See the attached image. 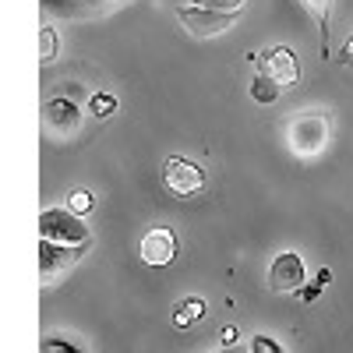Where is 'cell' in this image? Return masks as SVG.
I'll return each instance as SVG.
<instances>
[{
    "label": "cell",
    "mask_w": 353,
    "mask_h": 353,
    "mask_svg": "<svg viewBox=\"0 0 353 353\" xmlns=\"http://www.w3.org/2000/svg\"><path fill=\"white\" fill-rule=\"evenodd\" d=\"M85 113H88V103H81V92L74 88V81H68L64 92H57L43 103V131L57 141H68L81 131Z\"/></svg>",
    "instance_id": "cell-1"
},
{
    "label": "cell",
    "mask_w": 353,
    "mask_h": 353,
    "mask_svg": "<svg viewBox=\"0 0 353 353\" xmlns=\"http://www.w3.org/2000/svg\"><path fill=\"white\" fill-rule=\"evenodd\" d=\"M329 145V117L321 110H301L286 124V149L297 159H314Z\"/></svg>",
    "instance_id": "cell-2"
},
{
    "label": "cell",
    "mask_w": 353,
    "mask_h": 353,
    "mask_svg": "<svg viewBox=\"0 0 353 353\" xmlns=\"http://www.w3.org/2000/svg\"><path fill=\"white\" fill-rule=\"evenodd\" d=\"M39 237L57 241V244H92L85 216H74L71 209H43L39 212Z\"/></svg>",
    "instance_id": "cell-3"
},
{
    "label": "cell",
    "mask_w": 353,
    "mask_h": 353,
    "mask_svg": "<svg viewBox=\"0 0 353 353\" xmlns=\"http://www.w3.org/2000/svg\"><path fill=\"white\" fill-rule=\"evenodd\" d=\"M43 14L57 18V21H92V18H106L113 11H121L128 0H39Z\"/></svg>",
    "instance_id": "cell-4"
},
{
    "label": "cell",
    "mask_w": 353,
    "mask_h": 353,
    "mask_svg": "<svg viewBox=\"0 0 353 353\" xmlns=\"http://www.w3.org/2000/svg\"><path fill=\"white\" fill-rule=\"evenodd\" d=\"M176 18L188 28V36L194 39H212V36H223L237 25L241 14H226V11H212V8H198V4H184L176 8Z\"/></svg>",
    "instance_id": "cell-5"
},
{
    "label": "cell",
    "mask_w": 353,
    "mask_h": 353,
    "mask_svg": "<svg viewBox=\"0 0 353 353\" xmlns=\"http://www.w3.org/2000/svg\"><path fill=\"white\" fill-rule=\"evenodd\" d=\"M88 248L92 244H57V241L39 237V279H43V286H50V279L74 269V265L85 258Z\"/></svg>",
    "instance_id": "cell-6"
},
{
    "label": "cell",
    "mask_w": 353,
    "mask_h": 353,
    "mask_svg": "<svg viewBox=\"0 0 353 353\" xmlns=\"http://www.w3.org/2000/svg\"><path fill=\"white\" fill-rule=\"evenodd\" d=\"M163 184L176 198H191L205 188V170L198 163H191L188 156H166L163 159Z\"/></svg>",
    "instance_id": "cell-7"
},
{
    "label": "cell",
    "mask_w": 353,
    "mask_h": 353,
    "mask_svg": "<svg viewBox=\"0 0 353 353\" xmlns=\"http://www.w3.org/2000/svg\"><path fill=\"white\" fill-rule=\"evenodd\" d=\"M251 64H254V71H265L269 78H276L283 88H293L301 81V64L290 46H269L261 53H251Z\"/></svg>",
    "instance_id": "cell-8"
},
{
    "label": "cell",
    "mask_w": 353,
    "mask_h": 353,
    "mask_svg": "<svg viewBox=\"0 0 353 353\" xmlns=\"http://www.w3.org/2000/svg\"><path fill=\"white\" fill-rule=\"evenodd\" d=\"M307 286V269L297 251H279L269 265V290L272 293H301Z\"/></svg>",
    "instance_id": "cell-9"
},
{
    "label": "cell",
    "mask_w": 353,
    "mask_h": 353,
    "mask_svg": "<svg viewBox=\"0 0 353 353\" xmlns=\"http://www.w3.org/2000/svg\"><path fill=\"white\" fill-rule=\"evenodd\" d=\"M176 248H181V244H176V233H173L170 226H152V230L141 237L138 254H141L145 265H152V269H163V265H173Z\"/></svg>",
    "instance_id": "cell-10"
},
{
    "label": "cell",
    "mask_w": 353,
    "mask_h": 353,
    "mask_svg": "<svg viewBox=\"0 0 353 353\" xmlns=\"http://www.w3.org/2000/svg\"><path fill=\"white\" fill-rule=\"evenodd\" d=\"M248 92H251V99L254 103H261V106H272L283 92H286V88L276 81V78H269V74H265V71H254V78H251V88H248Z\"/></svg>",
    "instance_id": "cell-11"
},
{
    "label": "cell",
    "mask_w": 353,
    "mask_h": 353,
    "mask_svg": "<svg viewBox=\"0 0 353 353\" xmlns=\"http://www.w3.org/2000/svg\"><path fill=\"white\" fill-rule=\"evenodd\" d=\"M304 11L318 21V36H321V57H329V14H332V0H301Z\"/></svg>",
    "instance_id": "cell-12"
},
{
    "label": "cell",
    "mask_w": 353,
    "mask_h": 353,
    "mask_svg": "<svg viewBox=\"0 0 353 353\" xmlns=\"http://www.w3.org/2000/svg\"><path fill=\"white\" fill-rule=\"evenodd\" d=\"M201 318H205V301H201V297H188V301L176 304L173 325H176V329H188V325H194V321H201Z\"/></svg>",
    "instance_id": "cell-13"
},
{
    "label": "cell",
    "mask_w": 353,
    "mask_h": 353,
    "mask_svg": "<svg viewBox=\"0 0 353 353\" xmlns=\"http://www.w3.org/2000/svg\"><path fill=\"white\" fill-rule=\"evenodd\" d=\"M61 53V36H57L53 25H43L39 28V64H53V57Z\"/></svg>",
    "instance_id": "cell-14"
},
{
    "label": "cell",
    "mask_w": 353,
    "mask_h": 353,
    "mask_svg": "<svg viewBox=\"0 0 353 353\" xmlns=\"http://www.w3.org/2000/svg\"><path fill=\"white\" fill-rule=\"evenodd\" d=\"M117 106H121V103H117V96H113V92H103V88L88 96V113H92L96 121H106V117H113Z\"/></svg>",
    "instance_id": "cell-15"
},
{
    "label": "cell",
    "mask_w": 353,
    "mask_h": 353,
    "mask_svg": "<svg viewBox=\"0 0 353 353\" xmlns=\"http://www.w3.org/2000/svg\"><path fill=\"white\" fill-rule=\"evenodd\" d=\"M39 353H85L74 339H68V336H57V332H46L43 336V343H39Z\"/></svg>",
    "instance_id": "cell-16"
},
{
    "label": "cell",
    "mask_w": 353,
    "mask_h": 353,
    "mask_svg": "<svg viewBox=\"0 0 353 353\" xmlns=\"http://www.w3.org/2000/svg\"><path fill=\"white\" fill-rule=\"evenodd\" d=\"M92 205H96V198H92V191H85V188H74L68 194V209L74 216H88V212H92Z\"/></svg>",
    "instance_id": "cell-17"
},
{
    "label": "cell",
    "mask_w": 353,
    "mask_h": 353,
    "mask_svg": "<svg viewBox=\"0 0 353 353\" xmlns=\"http://www.w3.org/2000/svg\"><path fill=\"white\" fill-rule=\"evenodd\" d=\"M329 279H332V272L329 269H318V276H314V283H307L301 293H297V297L304 301V304H314L318 297H321V290H325L329 286Z\"/></svg>",
    "instance_id": "cell-18"
},
{
    "label": "cell",
    "mask_w": 353,
    "mask_h": 353,
    "mask_svg": "<svg viewBox=\"0 0 353 353\" xmlns=\"http://www.w3.org/2000/svg\"><path fill=\"white\" fill-rule=\"evenodd\" d=\"M198 8H212V11H226V14H241L248 8V0H191Z\"/></svg>",
    "instance_id": "cell-19"
},
{
    "label": "cell",
    "mask_w": 353,
    "mask_h": 353,
    "mask_svg": "<svg viewBox=\"0 0 353 353\" xmlns=\"http://www.w3.org/2000/svg\"><path fill=\"white\" fill-rule=\"evenodd\" d=\"M251 353H286L272 336H265V332H258L254 339H251Z\"/></svg>",
    "instance_id": "cell-20"
},
{
    "label": "cell",
    "mask_w": 353,
    "mask_h": 353,
    "mask_svg": "<svg viewBox=\"0 0 353 353\" xmlns=\"http://www.w3.org/2000/svg\"><path fill=\"white\" fill-rule=\"evenodd\" d=\"M219 343L223 346H237V325H223L219 329Z\"/></svg>",
    "instance_id": "cell-21"
},
{
    "label": "cell",
    "mask_w": 353,
    "mask_h": 353,
    "mask_svg": "<svg viewBox=\"0 0 353 353\" xmlns=\"http://www.w3.org/2000/svg\"><path fill=\"white\" fill-rule=\"evenodd\" d=\"M339 64H346V68H353V36L343 43V50H339Z\"/></svg>",
    "instance_id": "cell-22"
},
{
    "label": "cell",
    "mask_w": 353,
    "mask_h": 353,
    "mask_svg": "<svg viewBox=\"0 0 353 353\" xmlns=\"http://www.w3.org/2000/svg\"><path fill=\"white\" fill-rule=\"evenodd\" d=\"M219 353H244V350H241V346H223Z\"/></svg>",
    "instance_id": "cell-23"
}]
</instances>
